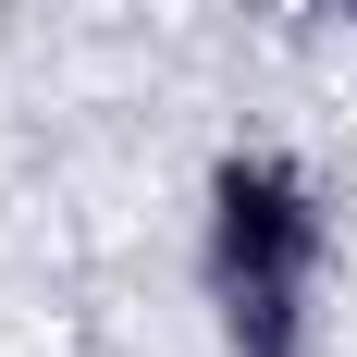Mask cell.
I'll use <instances>...</instances> for the list:
<instances>
[{
  "instance_id": "obj_1",
  "label": "cell",
  "mask_w": 357,
  "mask_h": 357,
  "mask_svg": "<svg viewBox=\"0 0 357 357\" xmlns=\"http://www.w3.org/2000/svg\"><path fill=\"white\" fill-rule=\"evenodd\" d=\"M222 210H234V222H222V271H234V296H247L259 333H271L284 296H296V247H308V222L284 210V185H247V173L222 185ZM247 308H234V321H247Z\"/></svg>"
}]
</instances>
